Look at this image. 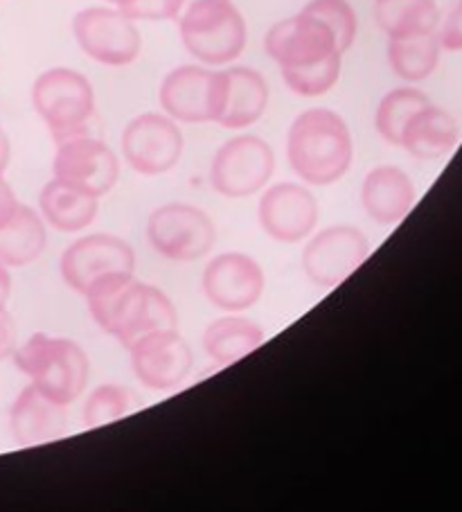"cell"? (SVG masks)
Listing matches in <instances>:
<instances>
[{
	"mask_svg": "<svg viewBox=\"0 0 462 512\" xmlns=\"http://www.w3.org/2000/svg\"><path fill=\"white\" fill-rule=\"evenodd\" d=\"M86 303L95 323L127 350L147 334L179 330L172 300L133 276H115L93 287Z\"/></svg>",
	"mask_w": 462,
	"mask_h": 512,
	"instance_id": "6da1fadb",
	"label": "cell"
},
{
	"mask_svg": "<svg viewBox=\"0 0 462 512\" xmlns=\"http://www.w3.org/2000/svg\"><path fill=\"white\" fill-rule=\"evenodd\" d=\"M287 158L302 181L312 185L341 181L354 158L348 122L332 109L302 111L289 129Z\"/></svg>",
	"mask_w": 462,
	"mask_h": 512,
	"instance_id": "7a4b0ae2",
	"label": "cell"
},
{
	"mask_svg": "<svg viewBox=\"0 0 462 512\" xmlns=\"http://www.w3.org/2000/svg\"><path fill=\"white\" fill-rule=\"evenodd\" d=\"M176 21L185 50L203 66H226L246 48V21L233 0H190Z\"/></svg>",
	"mask_w": 462,
	"mask_h": 512,
	"instance_id": "3957f363",
	"label": "cell"
},
{
	"mask_svg": "<svg viewBox=\"0 0 462 512\" xmlns=\"http://www.w3.org/2000/svg\"><path fill=\"white\" fill-rule=\"evenodd\" d=\"M14 361L30 384L59 404H73L86 391L88 366L86 352L70 339L34 334L14 350Z\"/></svg>",
	"mask_w": 462,
	"mask_h": 512,
	"instance_id": "277c9868",
	"label": "cell"
},
{
	"mask_svg": "<svg viewBox=\"0 0 462 512\" xmlns=\"http://www.w3.org/2000/svg\"><path fill=\"white\" fill-rule=\"evenodd\" d=\"M32 107L46 122L52 138L86 134L95 116V93L88 79L73 68H50L32 84Z\"/></svg>",
	"mask_w": 462,
	"mask_h": 512,
	"instance_id": "5b68a950",
	"label": "cell"
},
{
	"mask_svg": "<svg viewBox=\"0 0 462 512\" xmlns=\"http://www.w3.org/2000/svg\"><path fill=\"white\" fill-rule=\"evenodd\" d=\"M73 34L84 55L104 66H129L140 57L142 37L118 7H86L73 19Z\"/></svg>",
	"mask_w": 462,
	"mask_h": 512,
	"instance_id": "8992f818",
	"label": "cell"
},
{
	"mask_svg": "<svg viewBox=\"0 0 462 512\" xmlns=\"http://www.w3.org/2000/svg\"><path fill=\"white\" fill-rule=\"evenodd\" d=\"M275 154L260 136H237L217 149L210 165V185L228 199H244L271 181Z\"/></svg>",
	"mask_w": 462,
	"mask_h": 512,
	"instance_id": "52a82bcc",
	"label": "cell"
},
{
	"mask_svg": "<svg viewBox=\"0 0 462 512\" xmlns=\"http://www.w3.org/2000/svg\"><path fill=\"white\" fill-rule=\"evenodd\" d=\"M133 269L136 253L131 246L106 233L86 235L61 255V278L82 296L115 276H133Z\"/></svg>",
	"mask_w": 462,
	"mask_h": 512,
	"instance_id": "ba28073f",
	"label": "cell"
},
{
	"mask_svg": "<svg viewBox=\"0 0 462 512\" xmlns=\"http://www.w3.org/2000/svg\"><path fill=\"white\" fill-rule=\"evenodd\" d=\"M149 244L156 253L174 262H192L208 255L217 231L203 210L188 203H167L154 210L147 222Z\"/></svg>",
	"mask_w": 462,
	"mask_h": 512,
	"instance_id": "9c48e42d",
	"label": "cell"
},
{
	"mask_svg": "<svg viewBox=\"0 0 462 512\" xmlns=\"http://www.w3.org/2000/svg\"><path fill=\"white\" fill-rule=\"evenodd\" d=\"M52 172L70 188L100 199L118 183L120 163L104 140L79 134L57 143Z\"/></svg>",
	"mask_w": 462,
	"mask_h": 512,
	"instance_id": "30bf717a",
	"label": "cell"
},
{
	"mask_svg": "<svg viewBox=\"0 0 462 512\" xmlns=\"http://www.w3.org/2000/svg\"><path fill=\"white\" fill-rule=\"evenodd\" d=\"M269 107V84L253 68L235 66L212 73L210 122L224 129L255 125Z\"/></svg>",
	"mask_w": 462,
	"mask_h": 512,
	"instance_id": "8fae6325",
	"label": "cell"
},
{
	"mask_svg": "<svg viewBox=\"0 0 462 512\" xmlns=\"http://www.w3.org/2000/svg\"><path fill=\"white\" fill-rule=\"evenodd\" d=\"M183 154V134L176 120L163 113H142L122 131V156L145 176L170 172Z\"/></svg>",
	"mask_w": 462,
	"mask_h": 512,
	"instance_id": "7c38bea8",
	"label": "cell"
},
{
	"mask_svg": "<svg viewBox=\"0 0 462 512\" xmlns=\"http://www.w3.org/2000/svg\"><path fill=\"white\" fill-rule=\"evenodd\" d=\"M368 237L354 226H332L318 233L302 253V269L318 287H336L366 262Z\"/></svg>",
	"mask_w": 462,
	"mask_h": 512,
	"instance_id": "4fadbf2b",
	"label": "cell"
},
{
	"mask_svg": "<svg viewBox=\"0 0 462 512\" xmlns=\"http://www.w3.org/2000/svg\"><path fill=\"white\" fill-rule=\"evenodd\" d=\"M264 50L280 68L312 66L341 52L332 30L305 10L271 25L264 37Z\"/></svg>",
	"mask_w": 462,
	"mask_h": 512,
	"instance_id": "5bb4252c",
	"label": "cell"
},
{
	"mask_svg": "<svg viewBox=\"0 0 462 512\" xmlns=\"http://www.w3.org/2000/svg\"><path fill=\"white\" fill-rule=\"evenodd\" d=\"M131 368L142 386L151 391H170L190 375L194 355L179 330L154 332L129 348Z\"/></svg>",
	"mask_w": 462,
	"mask_h": 512,
	"instance_id": "9a60e30c",
	"label": "cell"
},
{
	"mask_svg": "<svg viewBox=\"0 0 462 512\" xmlns=\"http://www.w3.org/2000/svg\"><path fill=\"white\" fill-rule=\"evenodd\" d=\"M203 291L219 310L244 312L264 294V271L244 253H221L203 271Z\"/></svg>",
	"mask_w": 462,
	"mask_h": 512,
	"instance_id": "2e32d148",
	"label": "cell"
},
{
	"mask_svg": "<svg viewBox=\"0 0 462 512\" xmlns=\"http://www.w3.org/2000/svg\"><path fill=\"white\" fill-rule=\"evenodd\" d=\"M260 224L266 235L278 242H300L314 233L318 224V201L298 183H278L260 199Z\"/></svg>",
	"mask_w": 462,
	"mask_h": 512,
	"instance_id": "e0dca14e",
	"label": "cell"
},
{
	"mask_svg": "<svg viewBox=\"0 0 462 512\" xmlns=\"http://www.w3.org/2000/svg\"><path fill=\"white\" fill-rule=\"evenodd\" d=\"M10 431L21 447L52 443L68 431L66 404L55 402L34 384L25 386L10 409Z\"/></svg>",
	"mask_w": 462,
	"mask_h": 512,
	"instance_id": "ac0fdd59",
	"label": "cell"
},
{
	"mask_svg": "<svg viewBox=\"0 0 462 512\" xmlns=\"http://www.w3.org/2000/svg\"><path fill=\"white\" fill-rule=\"evenodd\" d=\"M212 73L206 66H179L172 73H167L161 91H158V102L176 122L185 125H203L210 122V97H212Z\"/></svg>",
	"mask_w": 462,
	"mask_h": 512,
	"instance_id": "d6986e66",
	"label": "cell"
},
{
	"mask_svg": "<svg viewBox=\"0 0 462 512\" xmlns=\"http://www.w3.org/2000/svg\"><path fill=\"white\" fill-rule=\"evenodd\" d=\"M363 208L384 226H393L411 213L415 203V185L404 170L393 165L375 167L363 181Z\"/></svg>",
	"mask_w": 462,
	"mask_h": 512,
	"instance_id": "ffe728a7",
	"label": "cell"
},
{
	"mask_svg": "<svg viewBox=\"0 0 462 512\" xmlns=\"http://www.w3.org/2000/svg\"><path fill=\"white\" fill-rule=\"evenodd\" d=\"M458 138L460 129L456 118L444 109L429 104V107L417 111L413 120L408 122L399 147H404L408 154L422 158V161H438L458 145Z\"/></svg>",
	"mask_w": 462,
	"mask_h": 512,
	"instance_id": "44dd1931",
	"label": "cell"
},
{
	"mask_svg": "<svg viewBox=\"0 0 462 512\" xmlns=\"http://www.w3.org/2000/svg\"><path fill=\"white\" fill-rule=\"evenodd\" d=\"M39 208L46 222L61 233H77L91 226L100 210V199L52 179L43 185Z\"/></svg>",
	"mask_w": 462,
	"mask_h": 512,
	"instance_id": "7402d4cb",
	"label": "cell"
},
{
	"mask_svg": "<svg viewBox=\"0 0 462 512\" xmlns=\"http://www.w3.org/2000/svg\"><path fill=\"white\" fill-rule=\"evenodd\" d=\"M264 343V330L244 316H224L212 321L203 334L206 355L219 366H230L251 355Z\"/></svg>",
	"mask_w": 462,
	"mask_h": 512,
	"instance_id": "603a6c76",
	"label": "cell"
},
{
	"mask_svg": "<svg viewBox=\"0 0 462 512\" xmlns=\"http://www.w3.org/2000/svg\"><path fill=\"white\" fill-rule=\"evenodd\" d=\"M48 244L46 224L30 206L16 208L10 222L0 228V262L5 267H25L39 258Z\"/></svg>",
	"mask_w": 462,
	"mask_h": 512,
	"instance_id": "cb8c5ba5",
	"label": "cell"
},
{
	"mask_svg": "<svg viewBox=\"0 0 462 512\" xmlns=\"http://www.w3.org/2000/svg\"><path fill=\"white\" fill-rule=\"evenodd\" d=\"M440 41L435 32L388 39V64L404 82H422L440 64Z\"/></svg>",
	"mask_w": 462,
	"mask_h": 512,
	"instance_id": "d4e9b609",
	"label": "cell"
},
{
	"mask_svg": "<svg viewBox=\"0 0 462 512\" xmlns=\"http://www.w3.org/2000/svg\"><path fill=\"white\" fill-rule=\"evenodd\" d=\"M375 21L381 30L393 37L435 32L440 23V10L435 0H375Z\"/></svg>",
	"mask_w": 462,
	"mask_h": 512,
	"instance_id": "484cf974",
	"label": "cell"
},
{
	"mask_svg": "<svg viewBox=\"0 0 462 512\" xmlns=\"http://www.w3.org/2000/svg\"><path fill=\"white\" fill-rule=\"evenodd\" d=\"M431 100L417 88L404 86L395 88V91L386 93L381 97L377 113H375V127L379 136L390 145H402V134L408 122L413 120L417 111L429 107Z\"/></svg>",
	"mask_w": 462,
	"mask_h": 512,
	"instance_id": "4316f807",
	"label": "cell"
},
{
	"mask_svg": "<svg viewBox=\"0 0 462 512\" xmlns=\"http://www.w3.org/2000/svg\"><path fill=\"white\" fill-rule=\"evenodd\" d=\"M343 70V55L334 52L323 61L312 66H300V68H280L284 84L289 86V91L302 97H318L332 91L336 82L341 79Z\"/></svg>",
	"mask_w": 462,
	"mask_h": 512,
	"instance_id": "83f0119b",
	"label": "cell"
},
{
	"mask_svg": "<svg viewBox=\"0 0 462 512\" xmlns=\"http://www.w3.org/2000/svg\"><path fill=\"white\" fill-rule=\"evenodd\" d=\"M136 406H138V400L129 388L118 386V384L97 386L95 391L86 397L84 425L88 429L109 425V422L129 416Z\"/></svg>",
	"mask_w": 462,
	"mask_h": 512,
	"instance_id": "f1b7e54d",
	"label": "cell"
},
{
	"mask_svg": "<svg viewBox=\"0 0 462 512\" xmlns=\"http://www.w3.org/2000/svg\"><path fill=\"white\" fill-rule=\"evenodd\" d=\"M302 10L321 19L332 30L336 46H339L343 55L352 48L359 32V19L348 0H309Z\"/></svg>",
	"mask_w": 462,
	"mask_h": 512,
	"instance_id": "f546056e",
	"label": "cell"
},
{
	"mask_svg": "<svg viewBox=\"0 0 462 512\" xmlns=\"http://www.w3.org/2000/svg\"><path fill=\"white\" fill-rule=\"evenodd\" d=\"M115 7L133 21H176L185 0H115Z\"/></svg>",
	"mask_w": 462,
	"mask_h": 512,
	"instance_id": "4dcf8cb0",
	"label": "cell"
},
{
	"mask_svg": "<svg viewBox=\"0 0 462 512\" xmlns=\"http://www.w3.org/2000/svg\"><path fill=\"white\" fill-rule=\"evenodd\" d=\"M438 41L444 50H462V0L451 7L438 32Z\"/></svg>",
	"mask_w": 462,
	"mask_h": 512,
	"instance_id": "1f68e13d",
	"label": "cell"
},
{
	"mask_svg": "<svg viewBox=\"0 0 462 512\" xmlns=\"http://www.w3.org/2000/svg\"><path fill=\"white\" fill-rule=\"evenodd\" d=\"M19 348V330H16L14 316L7 310H0V361L10 359Z\"/></svg>",
	"mask_w": 462,
	"mask_h": 512,
	"instance_id": "d6a6232c",
	"label": "cell"
},
{
	"mask_svg": "<svg viewBox=\"0 0 462 512\" xmlns=\"http://www.w3.org/2000/svg\"><path fill=\"white\" fill-rule=\"evenodd\" d=\"M16 208H19V199H16L12 185L3 179V174H0V228L10 222Z\"/></svg>",
	"mask_w": 462,
	"mask_h": 512,
	"instance_id": "836d02e7",
	"label": "cell"
},
{
	"mask_svg": "<svg viewBox=\"0 0 462 512\" xmlns=\"http://www.w3.org/2000/svg\"><path fill=\"white\" fill-rule=\"evenodd\" d=\"M12 294V276L3 262H0V310H5L7 300Z\"/></svg>",
	"mask_w": 462,
	"mask_h": 512,
	"instance_id": "e575fe53",
	"label": "cell"
},
{
	"mask_svg": "<svg viewBox=\"0 0 462 512\" xmlns=\"http://www.w3.org/2000/svg\"><path fill=\"white\" fill-rule=\"evenodd\" d=\"M10 156H12V145H10V138L0 127V174L7 170V165H10Z\"/></svg>",
	"mask_w": 462,
	"mask_h": 512,
	"instance_id": "d590c367",
	"label": "cell"
},
{
	"mask_svg": "<svg viewBox=\"0 0 462 512\" xmlns=\"http://www.w3.org/2000/svg\"><path fill=\"white\" fill-rule=\"evenodd\" d=\"M104 3H109V5H115V0H104Z\"/></svg>",
	"mask_w": 462,
	"mask_h": 512,
	"instance_id": "8d00e7d4",
	"label": "cell"
},
{
	"mask_svg": "<svg viewBox=\"0 0 462 512\" xmlns=\"http://www.w3.org/2000/svg\"><path fill=\"white\" fill-rule=\"evenodd\" d=\"M185 3H190V0H185Z\"/></svg>",
	"mask_w": 462,
	"mask_h": 512,
	"instance_id": "74e56055",
	"label": "cell"
}]
</instances>
